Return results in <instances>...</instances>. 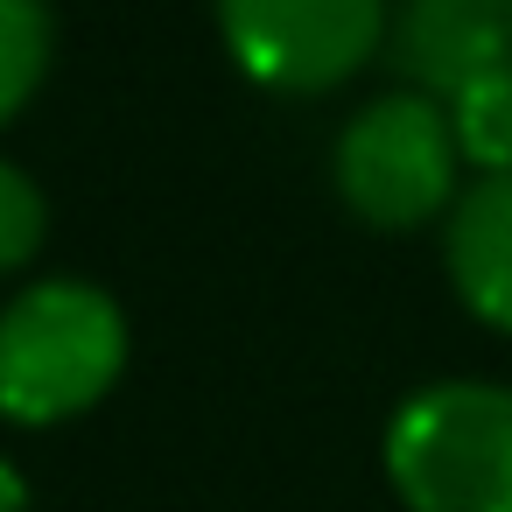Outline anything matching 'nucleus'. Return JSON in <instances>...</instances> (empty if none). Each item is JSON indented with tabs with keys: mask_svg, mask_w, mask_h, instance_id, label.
Instances as JSON below:
<instances>
[{
	"mask_svg": "<svg viewBox=\"0 0 512 512\" xmlns=\"http://www.w3.org/2000/svg\"><path fill=\"white\" fill-rule=\"evenodd\" d=\"M127 365V316L92 281H36L0 309V414L50 428L106 400Z\"/></svg>",
	"mask_w": 512,
	"mask_h": 512,
	"instance_id": "nucleus-1",
	"label": "nucleus"
},
{
	"mask_svg": "<svg viewBox=\"0 0 512 512\" xmlns=\"http://www.w3.org/2000/svg\"><path fill=\"white\" fill-rule=\"evenodd\" d=\"M386 477L407 512H512V386H421L386 428Z\"/></svg>",
	"mask_w": 512,
	"mask_h": 512,
	"instance_id": "nucleus-2",
	"label": "nucleus"
},
{
	"mask_svg": "<svg viewBox=\"0 0 512 512\" xmlns=\"http://www.w3.org/2000/svg\"><path fill=\"white\" fill-rule=\"evenodd\" d=\"M456 134L428 92H386L337 134V190L365 225L407 232L456 197Z\"/></svg>",
	"mask_w": 512,
	"mask_h": 512,
	"instance_id": "nucleus-3",
	"label": "nucleus"
},
{
	"mask_svg": "<svg viewBox=\"0 0 512 512\" xmlns=\"http://www.w3.org/2000/svg\"><path fill=\"white\" fill-rule=\"evenodd\" d=\"M218 29L246 78L330 92L386 43V0H218Z\"/></svg>",
	"mask_w": 512,
	"mask_h": 512,
	"instance_id": "nucleus-4",
	"label": "nucleus"
},
{
	"mask_svg": "<svg viewBox=\"0 0 512 512\" xmlns=\"http://www.w3.org/2000/svg\"><path fill=\"white\" fill-rule=\"evenodd\" d=\"M393 57L421 92L449 99L512 64V0H407L393 22Z\"/></svg>",
	"mask_w": 512,
	"mask_h": 512,
	"instance_id": "nucleus-5",
	"label": "nucleus"
},
{
	"mask_svg": "<svg viewBox=\"0 0 512 512\" xmlns=\"http://www.w3.org/2000/svg\"><path fill=\"white\" fill-rule=\"evenodd\" d=\"M442 253L463 309L491 330H512V176H484L456 197Z\"/></svg>",
	"mask_w": 512,
	"mask_h": 512,
	"instance_id": "nucleus-6",
	"label": "nucleus"
},
{
	"mask_svg": "<svg viewBox=\"0 0 512 512\" xmlns=\"http://www.w3.org/2000/svg\"><path fill=\"white\" fill-rule=\"evenodd\" d=\"M449 134L463 162H477L484 176H512V64L449 92Z\"/></svg>",
	"mask_w": 512,
	"mask_h": 512,
	"instance_id": "nucleus-7",
	"label": "nucleus"
},
{
	"mask_svg": "<svg viewBox=\"0 0 512 512\" xmlns=\"http://www.w3.org/2000/svg\"><path fill=\"white\" fill-rule=\"evenodd\" d=\"M50 71V8L43 0H0V127H8Z\"/></svg>",
	"mask_w": 512,
	"mask_h": 512,
	"instance_id": "nucleus-8",
	"label": "nucleus"
},
{
	"mask_svg": "<svg viewBox=\"0 0 512 512\" xmlns=\"http://www.w3.org/2000/svg\"><path fill=\"white\" fill-rule=\"evenodd\" d=\"M43 232H50V204L43 190L15 169V162H0V274H15L43 253Z\"/></svg>",
	"mask_w": 512,
	"mask_h": 512,
	"instance_id": "nucleus-9",
	"label": "nucleus"
},
{
	"mask_svg": "<svg viewBox=\"0 0 512 512\" xmlns=\"http://www.w3.org/2000/svg\"><path fill=\"white\" fill-rule=\"evenodd\" d=\"M0 512H29V484L15 463H0Z\"/></svg>",
	"mask_w": 512,
	"mask_h": 512,
	"instance_id": "nucleus-10",
	"label": "nucleus"
}]
</instances>
